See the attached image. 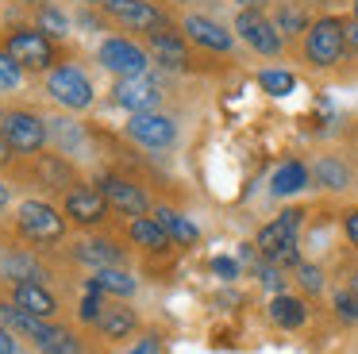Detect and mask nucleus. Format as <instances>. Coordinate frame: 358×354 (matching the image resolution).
Here are the masks:
<instances>
[{
	"instance_id": "nucleus-1",
	"label": "nucleus",
	"mask_w": 358,
	"mask_h": 354,
	"mask_svg": "<svg viewBox=\"0 0 358 354\" xmlns=\"http://www.w3.org/2000/svg\"><path fill=\"white\" fill-rule=\"evenodd\" d=\"M0 139L16 158H35L50 143V120H43L31 104H0Z\"/></svg>"
},
{
	"instance_id": "nucleus-2",
	"label": "nucleus",
	"mask_w": 358,
	"mask_h": 354,
	"mask_svg": "<svg viewBox=\"0 0 358 354\" xmlns=\"http://www.w3.org/2000/svg\"><path fill=\"white\" fill-rule=\"evenodd\" d=\"M347 54V20L343 15H316L301 38V62L316 73L335 69Z\"/></svg>"
},
{
	"instance_id": "nucleus-3",
	"label": "nucleus",
	"mask_w": 358,
	"mask_h": 354,
	"mask_svg": "<svg viewBox=\"0 0 358 354\" xmlns=\"http://www.w3.org/2000/svg\"><path fill=\"white\" fill-rule=\"evenodd\" d=\"M0 50H8L27 73H47L58 66V43L35 23H8L0 31Z\"/></svg>"
},
{
	"instance_id": "nucleus-4",
	"label": "nucleus",
	"mask_w": 358,
	"mask_h": 354,
	"mask_svg": "<svg viewBox=\"0 0 358 354\" xmlns=\"http://www.w3.org/2000/svg\"><path fill=\"white\" fill-rule=\"evenodd\" d=\"M301 220H304L301 208H285L278 220L266 223V227L258 231V239H255L258 258L273 262V266H281V269L301 266V243H296V235H301Z\"/></svg>"
},
{
	"instance_id": "nucleus-5",
	"label": "nucleus",
	"mask_w": 358,
	"mask_h": 354,
	"mask_svg": "<svg viewBox=\"0 0 358 354\" xmlns=\"http://www.w3.org/2000/svg\"><path fill=\"white\" fill-rule=\"evenodd\" d=\"M43 89H47V97L55 100L58 108H66V112H89L93 100H96L93 77H89L78 62H58L55 69H47V73H43Z\"/></svg>"
},
{
	"instance_id": "nucleus-6",
	"label": "nucleus",
	"mask_w": 358,
	"mask_h": 354,
	"mask_svg": "<svg viewBox=\"0 0 358 354\" xmlns=\"http://www.w3.org/2000/svg\"><path fill=\"white\" fill-rule=\"evenodd\" d=\"M66 212H58L50 200H24L16 212V235L31 246H55L66 239Z\"/></svg>"
},
{
	"instance_id": "nucleus-7",
	"label": "nucleus",
	"mask_w": 358,
	"mask_h": 354,
	"mask_svg": "<svg viewBox=\"0 0 358 354\" xmlns=\"http://www.w3.org/2000/svg\"><path fill=\"white\" fill-rule=\"evenodd\" d=\"M96 62H101V69H108L112 77H143L155 66L150 50L131 35H108L96 46Z\"/></svg>"
},
{
	"instance_id": "nucleus-8",
	"label": "nucleus",
	"mask_w": 358,
	"mask_h": 354,
	"mask_svg": "<svg viewBox=\"0 0 358 354\" xmlns=\"http://www.w3.org/2000/svg\"><path fill=\"white\" fill-rule=\"evenodd\" d=\"M231 31H235V38H243L262 58H278L285 50V35L278 31V23H273V15L266 8H239Z\"/></svg>"
},
{
	"instance_id": "nucleus-9",
	"label": "nucleus",
	"mask_w": 358,
	"mask_h": 354,
	"mask_svg": "<svg viewBox=\"0 0 358 354\" xmlns=\"http://www.w3.org/2000/svg\"><path fill=\"white\" fill-rule=\"evenodd\" d=\"M124 135L131 139L135 146H143V150L162 154L178 143V120L166 115L162 108H158V112H135V115H127Z\"/></svg>"
},
{
	"instance_id": "nucleus-10",
	"label": "nucleus",
	"mask_w": 358,
	"mask_h": 354,
	"mask_svg": "<svg viewBox=\"0 0 358 354\" xmlns=\"http://www.w3.org/2000/svg\"><path fill=\"white\" fill-rule=\"evenodd\" d=\"M101 12L108 23H116V27H124V31H143V35H150V31L170 23L166 8L155 4V0H104Z\"/></svg>"
},
{
	"instance_id": "nucleus-11",
	"label": "nucleus",
	"mask_w": 358,
	"mask_h": 354,
	"mask_svg": "<svg viewBox=\"0 0 358 354\" xmlns=\"http://www.w3.org/2000/svg\"><path fill=\"white\" fill-rule=\"evenodd\" d=\"M62 212H66V220H70L73 227H104V223H108L112 204L104 200L101 185L78 181V185H73V189L62 197Z\"/></svg>"
},
{
	"instance_id": "nucleus-12",
	"label": "nucleus",
	"mask_w": 358,
	"mask_h": 354,
	"mask_svg": "<svg viewBox=\"0 0 358 354\" xmlns=\"http://www.w3.org/2000/svg\"><path fill=\"white\" fill-rule=\"evenodd\" d=\"M166 100L162 85L155 81L150 73L143 77H116V85H112V104L124 108V112H158Z\"/></svg>"
},
{
	"instance_id": "nucleus-13",
	"label": "nucleus",
	"mask_w": 358,
	"mask_h": 354,
	"mask_svg": "<svg viewBox=\"0 0 358 354\" xmlns=\"http://www.w3.org/2000/svg\"><path fill=\"white\" fill-rule=\"evenodd\" d=\"M147 50H150V58H155V66L170 69V73H181V69H189V62H193L185 31L173 27V23L150 31V35H147Z\"/></svg>"
},
{
	"instance_id": "nucleus-14",
	"label": "nucleus",
	"mask_w": 358,
	"mask_h": 354,
	"mask_svg": "<svg viewBox=\"0 0 358 354\" xmlns=\"http://www.w3.org/2000/svg\"><path fill=\"white\" fill-rule=\"evenodd\" d=\"M101 192H104V200L112 204V212H124V215H150L155 212V200L147 197V192L139 189V185L131 181V177H124V174H104L101 181Z\"/></svg>"
},
{
	"instance_id": "nucleus-15",
	"label": "nucleus",
	"mask_w": 358,
	"mask_h": 354,
	"mask_svg": "<svg viewBox=\"0 0 358 354\" xmlns=\"http://www.w3.org/2000/svg\"><path fill=\"white\" fill-rule=\"evenodd\" d=\"M181 31H185V38L193 46H201V50L208 54H231L235 50V31H227L220 20H212V15H201V12H189L185 20L178 23Z\"/></svg>"
},
{
	"instance_id": "nucleus-16",
	"label": "nucleus",
	"mask_w": 358,
	"mask_h": 354,
	"mask_svg": "<svg viewBox=\"0 0 358 354\" xmlns=\"http://www.w3.org/2000/svg\"><path fill=\"white\" fill-rule=\"evenodd\" d=\"M31 174L35 181L43 185V189H55V192H70L73 185H78V169H73V162L66 158V154H35L31 158Z\"/></svg>"
},
{
	"instance_id": "nucleus-17",
	"label": "nucleus",
	"mask_w": 358,
	"mask_h": 354,
	"mask_svg": "<svg viewBox=\"0 0 358 354\" xmlns=\"http://www.w3.org/2000/svg\"><path fill=\"white\" fill-rule=\"evenodd\" d=\"M73 262L93 266V269L127 266V246H120L116 239H108V235H93V239H81V243L73 246Z\"/></svg>"
},
{
	"instance_id": "nucleus-18",
	"label": "nucleus",
	"mask_w": 358,
	"mask_h": 354,
	"mask_svg": "<svg viewBox=\"0 0 358 354\" xmlns=\"http://www.w3.org/2000/svg\"><path fill=\"white\" fill-rule=\"evenodd\" d=\"M0 277H4V281H12V285H16V281H43V285H47L50 269L43 266V262L35 258L27 246H12V250L0 258Z\"/></svg>"
},
{
	"instance_id": "nucleus-19",
	"label": "nucleus",
	"mask_w": 358,
	"mask_h": 354,
	"mask_svg": "<svg viewBox=\"0 0 358 354\" xmlns=\"http://www.w3.org/2000/svg\"><path fill=\"white\" fill-rule=\"evenodd\" d=\"M12 304L31 312V316H39V320H55L58 316V300L43 281H16L12 285Z\"/></svg>"
},
{
	"instance_id": "nucleus-20",
	"label": "nucleus",
	"mask_w": 358,
	"mask_h": 354,
	"mask_svg": "<svg viewBox=\"0 0 358 354\" xmlns=\"http://www.w3.org/2000/svg\"><path fill=\"white\" fill-rule=\"evenodd\" d=\"M308 169H312V181H316L320 189H327V192H343V189H350V181H355V169H350L347 158H339V154H320Z\"/></svg>"
},
{
	"instance_id": "nucleus-21",
	"label": "nucleus",
	"mask_w": 358,
	"mask_h": 354,
	"mask_svg": "<svg viewBox=\"0 0 358 354\" xmlns=\"http://www.w3.org/2000/svg\"><path fill=\"white\" fill-rule=\"evenodd\" d=\"M96 331H101L104 339H112V343L131 339L135 331H139V316H135V308H127L124 300H120V304H104L101 316H96Z\"/></svg>"
},
{
	"instance_id": "nucleus-22",
	"label": "nucleus",
	"mask_w": 358,
	"mask_h": 354,
	"mask_svg": "<svg viewBox=\"0 0 358 354\" xmlns=\"http://www.w3.org/2000/svg\"><path fill=\"white\" fill-rule=\"evenodd\" d=\"M85 289H96V292H104V297L127 300V297H135L139 281L131 277L127 266H104V269H93V277L85 281Z\"/></svg>"
},
{
	"instance_id": "nucleus-23",
	"label": "nucleus",
	"mask_w": 358,
	"mask_h": 354,
	"mask_svg": "<svg viewBox=\"0 0 358 354\" xmlns=\"http://www.w3.org/2000/svg\"><path fill=\"white\" fill-rule=\"evenodd\" d=\"M127 239L147 254H162V250L173 246V239L166 235V227L158 223V215H135V220L127 223Z\"/></svg>"
},
{
	"instance_id": "nucleus-24",
	"label": "nucleus",
	"mask_w": 358,
	"mask_h": 354,
	"mask_svg": "<svg viewBox=\"0 0 358 354\" xmlns=\"http://www.w3.org/2000/svg\"><path fill=\"white\" fill-rule=\"evenodd\" d=\"M273 23L289 43V38H304V31L312 27V15L304 0H273Z\"/></svg>"
},
{
	"instance_id": "nucleus-25",
	"label": "nucleus",
	"mask_w": 358,
	"mask_h": 354,
	"mask_svg": "<svg viewBox=\"0 0 358 354\" xmlns=\"http://www.w3.org/2000/svg\"><path fill=\"white\" fill-rule=\"evenodd\" d=\"M308 185H312V169L304 166V162H296V158L281 162V166L273 169V177H270V192H273V197H293V192L308 189Z\"/></svg>"
},
{
	"instance_id": "nucleus-26",
	"label": "nucleus",
	"mask_w": 358,
	"mask_h": 354,
	"mask_svg": "<svg viewBox=\"0 0 358 354\" xmlns=\"http://www.w3.org/2000/svg\"><path fill=\"white\" fill-rule=\"evenodd\" d=\"M31 343H35V351H39V354H81V351H85L81 339H78V331L62 327V323H47Z\"/></svg>"
},
{
	"instance_id": "nucleus-27",
	"label": "nucleus",
	"mask_w": 358,
	"mask_h": 354,
	"mask_svg": "<svg viewBox=\"0 0 358 354\" xmlns=\"http://www.w3.org/2000/svg\"><path fill=\"white\" fill-rule=\"evenodd\" d=\"M270 320L278 323V327H285V331H296V327H304V320H308V304H304L301 297H289V292H273Z\"/></svg>"
},
{
	"instance_id": "nucleus-28",
	"label": "nucleus",
	"mask_w": 358,
	"mask_h": 354,
	"mask_svg": "<svg viewBox=\"0 0 358 354\" xmlns=\"http://www.w3.org/2000/svg\"><path fill=\"white\" fill-rule=\"evenodd\" d=\"M155 215H158V223H162V227H166V235H170L178 246H193L196 239H201V231H196V223L189 220V215H181L178 208H166V204H158V208H155Z\"/></svg>"
},
{
	"instance_id": "nucleus-29",
	"label": "nucleus",
	"mask_w": 358,
	"mask_h": 354,
	"mask_svg": "<svg viewBox=\"0 0 358 354\" xmlns=\"http://www.w3.org/2000/svg\"><path fill=\"white\" fill-rule=\"evenodd\" d=\"M35 27L39 31H47L50 38H55V43H62V38H70V27H73V20L70 15L62 12V4H39L35 8Z\"/></svg>"
},
{
	"instance_id": "nucleus-30",
	"label": "nucleus",
	"mask_w": 358,
	"mask_h": 354,
	"mask_svg": "<svg viewBox=\"0 0 358 354\" xmlns=\"http://www.w3.org/2000/svg\"><path fill=\"white\" fill-rule=\"evenodd\" d=\"M24 81H27V69L20 66L8 50H0V97H4V92L24 89Z\"/></svg>"
},
{
	"instance_id": "nucleus-31",
	"label": "nucleus",
	"mask_w": 358,
	"mask_h": 354,
	"mask_svg": "<svg viewBox=\"0 0 358 354\" xmlns=\"http://www.w3.org/2000/svg\"><path fill=\"white\" fill-rule=\"evenodd\" d=\"M258 85H262V92H270V97H289V92L296 89V77L289 73V69H258Z\"/></svg>"
},
{
	"instance_id": "nucleus-32",
	"label": "nucleus",
	"mask_w": 358,
	"mask_h": 354,
	"mask_svg": "<svg viewBox=\"0 0 358 354\" xmlns=\"http://www.w3.org/2000/svg\"><path fill=\"white\" fill-rule=\"evenodd\" d=\"M331 304H335V316H339L343 323H358V292L350 289H335V297H331Z\"/></svg>"
},
{
	"instance_id": "nucleus-33",
	"label": "nucleus",
	"mask_w": 358,
	"mask_h": 354,
	"mask_svg": "<svg viewBox=\"0 0 358 354\" xmlns=\"http://www.w3.org/2000/svg\"><path fill=\"white\" fill-rule=\"evenodd\" d=\"M293 274H296V285H301L304 292H324V269H320V266H312V262H301Z\"/></svg>"
},
{
	"instance_id": "nucleus-34",
	"label": "nucleus",
	"mask_w": 358,
	"mask_h": 354,
	"mask_svg": "<svg viewBox=\"0 0 358 354\" xmlns=\"http://www.w3.org/2000/svg\"><path fill=\"white\" fill-rule=\"evenodd\" d=\"M255 274H258V281H262L270 292H285V269H281V266H273V262H266V258H262Z\"/></svg>"
},
{
	"instance_id": "nucleus-35",
	"label": "nucleus",
	"mask_w": 358,
	"mask_h": 354,
	"mask_svg": "<svg viewBox=\"0 0 358 354\" xmlns=\"http://www.w3.org/2000/svg\"><path fill=\"white\" fill-rule=\"evenodd\" d=\"M212 274H220L224 281H235V277H239V262L235 258H212Z\"/></svg>"
},
{
	"instance_id": "nucleus-36",
	"label": "nucleus",
	"mask_w": 358,
	"mask_h": 354,
	"mask_svg": "<svg viewBox=\"0 0 358 354\" xmlns=\"http://www.w3.org/2000/svg\"><path fill=\"white\" fill-rule=\"evenodd\" d=\"M343 231H347V243L358 250V208H350V212L343 215Z\"/></svg>"
},
{
	"instance_id": "nucleus-37",
	"label": "nucleus",
	"mask_w": 358,
	"mask_h": 354,
	"mask_svg": "<svg viewBox=\"0 0 358 354\" xmlns=\"http://www.w3.org/2000/svg\"><path fill=\"white\" fill-rule=\"evenodd\" d=\"M20 343H16V331H8L4 323H0V354H16Z\"/></svg>"
},
{
	"instance_id": "nucleus-38",
	"label": "nucleus",
	"mask_w": 358,
	"mask_h": 354,
	"mask_svg": "<svg viewBox=\"0 0 358 354\" xmlns=\"http://www.w3.org/2000/svg\"><path fill=\"white\" fill-rule=\"evenodd\" d=\"M127 354H158V339L155 335H147V339H139V343L131 346Z\"/></svg>"
},
{
	"instance_id": "nucleus-39",
	"label": "nucleus",
	"mask_w": 358,
	"mask_h": 354,
	"mask_svg": "<svg viewBox=\"0 0 358 354\" xmlns=\"http://www.w3.org/2000/svg\"><path fill=\"white\" fill-rule=\"evenodd\" d=\"M347 50L358 58V20H347Z\"/></svg>"
},
{
	"instance_id": "nucleus-40",
	"label": "nucleus",
	"mask_w": 358,
	"mask_h": 354,
	"mask_svg": "<svg viewBox=\"0 0 358 354\" xmlns=\"http://www.w3.org/2000/svg\"><path fill=\"white\" fill-rule=\"evenodd\" d=\"M8 200H12V189H8V181L0 177V215H4V208H8Z\"/></svg>"
},
{
	"instance_id": "nucleus-41",
	"label": "nucleus",
	"mask_w": 358,
	"mask_h": 354,
	"mask_svg": "<svg viewBox=\"0 0 358 354\" xmlns=\"http://www.w3.org/2000/svg\"><path fill=\"white\" fill-rule=\"evenodd\" d=\"M235 4H239V8H270L273 0H235Z\"/></svg>"
},
{
	"instance_id": "nucleus-42",
	"label": "nucleus",
	"mask_w": 358,
	"mask_h": 354,
	"mask_svg": "<svg viewBox=\"0 0 358 354\" xmlns=\"http://www.w3.org/2000/svg\"><path fill=\"white\" fill-rule=\"evenodd\" d=\"M16 158V154L8 150V143H4V139H0V166H8V162Z\"/></svg>"
},
{
	"instance_id": "nucleus-43",
	"label": "nucleus",
	"mask_w": 358,
	"mask_h": 354,
	"mask_svg": "<svg viewBox=\"0 0 358 354\" xmlns=\"http://www.w3.org/2000/svg\"><path fill=\"white\" fill-rule=\"evenodd\" d=\"M16 4H24V8H39V4H47V0H16Z\"/></svg>"
},
{
	"instance_id": "nucleus-44",
	"label": "nucleus",
	"mask_w": 358,
	"mask_h": 354,
	"mask_svg": "<svg viewBox=\"0 0 358 354\" xmlns=\"http://www.w3.org/2000/svg\"><path fill=\"white\" fill-rule=\"evenodd\" d=\"M78 4H81V8H101L104 0H78Z\"/></svg>"
},
{
	"instance_id": "nucleus-45",
	"label": "nucleus",
	"mask_w": 358,
	"mask_h": 354,
	"mask_svg": "<svg viewBox=\"0 0 358 354\" xmlns=\"http://www.w3.org/2000/svg\"><path fill=\"white\" fill-rule=\"evenodd\" d=\"M350 20H358V0H350Z\"/></svg>"
},
{
	"instance_id": "nucleus-46",
	"label": "nucleus",
	"mask_w": 358,
	"mask_h": 354,
	"mask_svg": "<svg viewBox=\"0 0 358 354\" xmlns=\"http://www.w3.org/2000/svg\"><path fill=\"white\" fill-rule=\"evenodd\" d=\"M350 289L358 292V269H355V274H350Z\"/></svg>"
},
{
	"instance_id": "nucleus-47",
	"label": "nucleus",
	"mask_w": 358,
	"mask_h": 354,
	"mask_svg": "<svg viewBox=\"0 0 358 354\" xmlns=\"http://www.w3.org/2000/svg\"><path fill=\"white\" fill-rule=\"evenodd\" d=\"M170 4H193V0H170Z\"/></svg>"
}]
</instances>
